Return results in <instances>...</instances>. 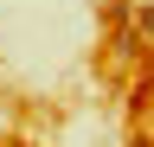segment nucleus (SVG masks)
<instances>
[{
    "label": "nucleus",
    "mask_w": 154,
    "mask_h": 147,
    "mask_svg": "<svg viewBox=\"0 0 154 147\" xmlns=\"http://www.w3.org/2000/svg\"><path fill=\"white\" fill-rule=\"evenodd\" d=\"M135 51H141V32L116 26V32H109V58H135Z\"/></svg>",
    "instance_id": "1"
},
{
    "label": "nucleus",
    "mask_w": 154,
    "mask_h": 147,
    "mask_svg": "<svg viewBox=\"0 0 154 147\" xmlns=\"http://www.w3.org/2000/svg\"><path fill=\"white\" fill-rule=\"evenodd\" d=\"M135 109H154V58H148V70H141V83H135Z\"/></svg>",
    "instance_id": "2"
}]
</instances>
